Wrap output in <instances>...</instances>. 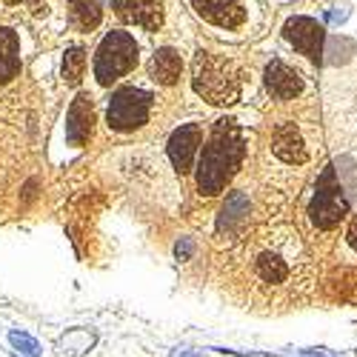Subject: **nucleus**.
I'll list each match as a JSON object with an SVG mask.
<instances>
[{
    "instance_id": "f257e3e1",
    "label": "nucleus",
    "mask_w": 357,
    "mask_h": 357,
    "mask_svg": "<svg viewBox=\"0 0 357 357\" xmlns=\"http://www.w3.org/2000/svg\"><path fill=\"white\" fill-rule=\"evenodd\" d=\"M249 152V132L241 121H220L197 158L195 189L200 197H218L243 166Z\"/></svg>"
},
{
    "instance_id": "f03ea898",
    "label": "nucleus",
    "mask_w": 357,
    "mask_h": 357,
    "mask_svg": "<svg viewBox=\"0 0 357 357\" xmlns=\"http://www.w3.org/2000/svg\"><path fill=\"white\" fill-rule=\"evenodd\" d=\"M143 54H146V40L140 35V29H132V26L109 29L98 40L92 54V69H89L92 86L98 92H109L112 86H121L132 72L140 69Z\"/></svg>"
},
{
    "instance_id": "7ed1b4c3",
    "label": "nucleus",
    "mask_w": 357,
    "mask_h": 357,
    "mask_svg": "<svg viewBox=\"0 0 357 357\" xmlns=\"http://www.w3.org/2000/svg\"><path fill=\"white\" fill-rule=\"evenodd\" d=\"M192 92L206 106H234L246 92V69L229 54L200 49L192 61Z\"/></svg>"
},
{
    "instance_id": "20e7f679",
    "label": "nucleus",
    "mask_w": 357,
    "mask_h": 357,
    "mask_svg": "<svg viewBox=\"0 0 357 357\" xmlns=\"http://www.w3.org/2000/svg\"><path fill=\"white\" fill-rule=\"evenodd\" d=\"M155 112H158V92L152 89V83L123 80L103 106V123L109 135L129 137L152 123Z\"/></svg>"
},
{
    "instance_id": "39448f33",
    "label": "nucleus",
    "mask_w": 357,
    "mask_h": 357,
    "mask_svg": "<svg viewBox=\"0 0 357 357\" xmlns=\"http://www.w3.org/2000/svg\"><path fill=\"white\" fill-rule=\"evenodd\" d=\"M186 3L206 32L223 40H243L255 35L260 23L255 0H186Z\"/></svg>"
},
{
    "instance_id": "423d86ee",
    "label": "nucleus",
    "mask_w": 357,
    "mask_h": 357,
    "mask_svg": "<svg viewBox=\"0 0 357 357\" xmlns=\"http://www.w3.org/2000/svg\"><path fill=\"white\" fill-rule=\"evenodd\" d=\"M297 234L286 229H275L269 234H260V241L249 252V269L263 286H280L289 280L294 269L297 255Z\"/></svg>"
},
{
    "instance_id": "0eeeda50",
    "label": "nucleus",
    "mask_w": 357,
    "mask_h": 357,
    "mask_svg": "<svg viewBox=\"0 0 357 357\" xmlns=\"http://www.w3.org/2000/svg\"><path fill=\"white\" fill-rule=\"evenodd\" d=\"M92 132H95V103L89 92H80L72 98V103L63 114V123L54 132V140H52L54 160L75 158L80 149L92 140Z\"/></svg>"
},
{
    "instance_id": "6e6552de",
    "label": "nucleus",
    "mask_w": 357,
    "mask_h": 357,
    "mask_svg": "<svg viewBox=\"0 0 357 357\" xmlns=\"http://www.w3.org/2000/svg\"><path fill=\"white\" fill-rule=\"evenodd\" d=\"M349 212V200L343 195V183L335 174V169H323L320 181H317V192L312 197L309 206V218L317 229H335Z\"/></svg>"
},
{
    "instance_id": "1a4fd4ad",
    "label": "nucleus",
    "mask_w": 357,
    "mask_h": 357,
    "mask_svg": "<svg viewBox=\"0 0 357 357\" xmlns=\"http://www.w3.org/2000/svg\"><path fill=\"white\" fill-rule=\"evenodd\" d=\"M32 52V38L23 26H0V89L15 83Z\"/></svg>"
},
{
    "instance_id": "9d476101",
    "label": "nucleus",
    "mask_w": 357,
    "mask_h": 357,
    "mask_svg": "<svg viewBox=\"0 0 357 357\" xmlns=\"http://www.w3.org/2000/svg\"><path fill=\"white\" fill-rule=\"evenodd\" d=\"M203 123L200 121H186L181 126H174L169 140H166V155L177 172H189L192 163L200 158V146H203Z\"/></svg>"
},
{
    "instance_id": "9b49d317",
    "label": "nucleus",
    "mask_w": 357,
    "mask_h": 357,
    "mask_svg": "<svg viewBox=\"0 0 357 357\" xmlns=\"http://www.w3.org/2000/svg\"><path fill=\"white\" fill-rule=\"evenodd\" d=\"M114 15L140 32H160L166 23V0H112Z\"/></svg>"
},
{
    "instance_id": "f8f14e48",
    "label": "nucleus",
    "mask_w": 357,
    "mask_h": 357,
    "mask_svg": "<svg viewBox=\"0 0 357 357\" xmlns=\"http://www.w3.org/2000/svg\"><path fill=\"white\" fill-rule=\"evenodd\" d=\"M283 38L286 43H291L301 54H306L309 61L320 63L323 61V26L314 20V17H306V15H297V17H289L286 26H283Z\"/></svg>"
},
{
    "instance_id": "ddd939ff",
    "label": "nucleus",
    "mask_w": 357,
    "mask_h": 357,
    "mask_svg": "<svg viewBox=\"0 0 357 357\" xmlns=\"http://www.w3.org/2000/svg\"><path fill=\"white\" fill-rule=\"evenodd\" d=\"M269 152L283 166H303L309 160V140L297 123H280L272 135Z\"/></svg>"
},
{
    "instance_id": "4468645a",
    "label": "nucleus",
    "mask_w": 357,
    "mask_h": 357,
    "mask_svg": "<svg viewBox=\"0 0 357 357\" xmlns=\"http://www.w3.org/2000/svg\"><path fill=\"white\" fill-rule=\"evenodd\" d=\"M263 83H266V92H269L275 100H294L306 92V80L303 75L291 69L289 63L283 61H272L266 66V75H263Z\"/></svg>"
},
{
    "instance_id": "2eb2a0df",
    "label": "nucleus",
    "mask_w": 357,
    "mask_h": 357,
    "mask_svg": "<svg viewBox=\"0 0 357 357\" xmlns=\"http://www.w3.org/2000/svg\"><path fill=\"white\" fill-rule=\"evenodd\" d=\"M183 54L174 46H158L149 57V77L155 86H177L183 77Z\"/></svg>"
},
{
    "instance_id": "dca6fc26",
    "label": "nucleus",
    "mask_w": 357,
    "mask_h": 357,
    "mask_svg": "<svg viewBox=\"0 0 357 357\" xmlns=\"http://www.w3.org/2000/svg\"><path fill=\"white\" fill-rule=\"evenodd\" d=\"M249 212H252V197L243 192V189H237L231 192L223 206H220V212H218V234L220 237H231L237 234L246 223H249Z\"/></svg>"
},
{
    "instance_id": "f3484780",
    "label": "nucleus",
    "mask_w": 357,
    "mask_h": 357,
    "mask_svg": "<svg viewBox=\"0 0 357 357\" xmlns=\"http://www.w3.org/2000/svg\"><path fill=\"white\" fill-rule=\"evenodd\" d=\"M69 6V20L80 35H92L103 23V9L98 0H66Z\"/></svg>"
},
{
    "instance_id": "a211bd4d",
    "label": "nucleus",
    "mask_w": 357,
    "mask_h": 357,
    "mask_svg": "<svg viewBox=\"0 0 357 357\" xmlns=\"http://www.w3.org/2000/svg\"><path fill=\"white\" fill-rule=\"evenodd\" d=\"M86 75V52L80 46H69L63 52V63H61V77L66 86H77Z\"/></svg>"
},
{
    "instance_id": "6ab92c4d",
    "label": "nucleus",
    "mask_w": 357,
    "mask_h": 357,
    "mask_svg": "<svg viewBox=\"0 0 357 357\" xmlns=\"http://www.w3.org/2000/svg\"><path fill=\"white\" fill-rule=\"evenodd\" d=\"M9 343L17 349V354H20V357H43L40 343H38L32 335H26V332L12 329V332H9Z\"/></svg>"
},
{
    "instance_id": "aec40b11",
    "label": "nucleus",
    "mask_w": 357,
    "mask_h": 357,
    "mask_svg": "<svg viewBox=\"0 0 357 357\" xmlns=\"http://www.w3.org/2000/svg\"><path fill=\"white\" fill-rule=\"evenodd\" d=\"M337 177H340L343 189H349V195L357 197V163L351 158H340L337 160Z\"/></svg>"
},
{
    "instance_id": "412c9836",
    "label": "nucleus",
    "mask_w": 357,
    "mask_h": 357,
    "mask_svg": "<svg viewBox=\"0 0 357 357\" xmlns=\"http://www.w3.org/2000/svg\"><path fill=\"white\" fill-rule=\"evenodd\" d=\"M351 52H354V43L349 38H335V40H329V57H326V61L329 63H343V61H349Z\"/></svg>"
},
{
    "instance_id": "4be33fe9",
    "label": "nucleus",
    "mask_w": 357,
    "mask_h": 357,
    "mask_svg": "<svg viewBox=\"0 0 357 357\" xmlns=\"http://www.w3.org/2000/svg\"><path fill=\"white\" fill-rule=\"evenodd\" d=\"M92 335H86V332H80V329H75V332H69L66 337H63V349L66 351H75V354H80V351H86L89 346H92Z\"/></svg>"
},
{
    "instance_id": "5701e85b",
    "label": "nucleus",
    "mask_w": 357,
    "mask_h": 357,
    "mask_svg": "<svg viewBox=\"0 0 357 357\" xmlns=\"http://www.w3.org/2000/svg\"><path fill=\"white\" fill-rule=\"evenodd\" d=\"M192 252H195V243L189 241V237H183V241H177V243H174V255H177V260H189Z\"/></svg>"
},
{
    "instance_id": "b1692460",
    "label": "nucleus",
    "mask_w": 357,
    "mask_h": 357,
    "mask_svg": "<svg viewBox=\"0 0 357 357\" xmlns=\"http://www.w3.org/2000/svg\"><path fill=\"white\" fill-rule=\"evenodd\" d=\"M169 357H203V351H197V349H174Z\"/></svg>"
},
{
    "instance_id": "393cba45",
    "label": "nucleus",
    "mask_w": 357,
    "mask_h": 357,
    "mask_svg": "<svg viewBox=\"0 0 357 357\" xmlns=\"http://www.w3.org/2000/svg\"><path fill=\"white\" fill-rule=\"evenodd\" d=\"M346 237H349V243L357 249V220H351V226H349V231H346Z\"/></svg>"
},
{
    "instance_id": "a878e982",
    "label": "nucleus",
    "mask_w": 357,
    "mask_h": 357,
    "mask_svg": "<svg viewBox=\"0 0 357 357\" xmlns=\"http://www.w3.org/2000/svg\"><path fill=\"white\" fill-rule=\"evenodd\" d=\"M6 6H20V3H26V0H3Z\"/></svg>"
}]
</instances>
